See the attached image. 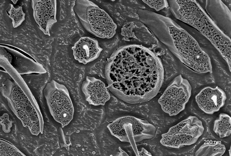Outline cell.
<instances>
[{
  "label": "cell",
  "instance_id": "1",
  "mask_svg": "<svg viewBox=\"0 0 231 156\" xmlns=\"http://www.w3.org/2000/svg\"><path fill=\"white\" fill-rule=\"evenodd\" d=\"M105 74L111 92L131 104L152 99L158 93L164 78L160 59L148 48L136 44L116 49L107 59Z\"/></svg>",
  "mask_w": 231,
  "mask_h": 156
},
{
  "label": "cell",
  "instance_id": "2",
  "mask_svg": "<svg viewBox=\"0 0 231 156\" xmlns=\"http://www.w3.org/2000/svg\"><path fill=\"white\" fill-rule=\"evenodd\" d=\"M144 24L187 67L198 73H212L208 55L191 35L172 19L152 11L146 16Z\"/></svg>",
  "mask_w": 231,
  "mask_h": 156
},
{
  "label": "cell",
  "instance_id": "3",
  "mask_svg": "<svg viewBox=\"0 0 231 156\" xmlns=\"http://www.w3.org/2000/svg\"><path fill=\"white\" fill-rule=\"evenodd\" d=\"M176 19L193 27L206 37L227 62L231 71V40L215 24L196 0H168Z\"/></svg>",
  "mask_w": 231,
  "mask_h": 156
},
{
  "label": "cell",
  "instance_id": "4",
  "mask_svg": "<svg viewBox=\"0 0 231 156\" xmlns=\"http://www.w3.org/2000/svg\"><path fill=\"white\" fill-rule=\"evenodd\" d=\"M11 76L13 80L6 79L1 83L2 95L12 111L32 134H42L44 120L36 101L18 72H13Z\"/></svg>",
  "mask_w": 231,
  "mask_h": 156
},
{
  "label": "cell",
  "instance_id": "5",
  "mask_svg": "<svg viewBox=\"0 0 231 156\" xmlns=\"http://www.w3.org/2000/svg\"><path fill=\"white\" fill-rule=\"evenodd\" d=\"M74 10L84 27L90 33L107 39L115 35L116 25L106 12L94 2L88 0H76Z\"/></svg>",
  "mask_w": 231,
  "mask_h": 156
},
{
  "label": "cell",
  "instance_id": "6",
  "mask_svg": "<svg viewBox=\"0 0 231 156\" xmlns=\"http://www.w3.org/2000/svg\"><path fill=\"white\" fill-rule=\"evenodd\" d=\"M112 135L121 141L130 144L136 156H138L136 143L152 138L156 128L148 121L131 116L116 119L107 126Z\"/></svg>",
  "mask_w": 231,
  "mask_h": 156
},
{
  "label": "cell",
  "instance_id": "7",
  "mask_svg": "<svg viewBox=\"0 0 231 156\" xmlns=\"http://www.w3.org/2000/svg\"><path fill=\"white\" fill-rule=\"evenodd\" d=\"M44 94L50 112L62 127L72 119L74 109L68 91L66 87L53 80L44 90Z\"/></svg>",
  "mask_w": 231,
  "mask_h": 156
},
{
  "label": "cell",
  "instance_id": "8",
  "mask_svg": "<svg viewBox=\"0 0 231 156\" xmlns=\"http://www.w3.org/2000/svg\"><path fill=\"white\" fill-rule=\"evenodd\" d=\"M204 130L202 121L196 116H190L162 134L160 142L164 146L175 148L190 145L197 141Z\"/></svg>",
  "mask_w": 231,
  "mask_h": 156
},
{
  "label": "cell",
  "instance_id": "9",
  "mask_svg": "<svg viewBox=\"0 0 231 156\" xmlns=\"http://www.w3.org/2000/svg\"><path fill=\"white\" fill-rule=\"evenodd\" d=\"M192 88L187 80L181 75L170 83L158 100L163 110L170 116L183 110L191 97Z\"/></svg>",
  "mask_w": 231,
  "mask_h": 156
},
{
  "label": "cell",
  "instance_id": "10",
  "mask_svg": "<svg viewBox=\"0 0 231 156\" xmlns=\"http://www.w3.org/2000/svg\"><path fill=\"white\" fill-rule=\"evenodd\" d=\"M32 6L34 19L40 29L50 36V27L57 22L56 0H32Z\"/></svg>",
  "mask_w": 231,
  "mask_h": 156
},
{
  "label": "cell",
  "instance_id": "11",
  "mask_svg": "<svg viewBox=\"0 0 231 156\" xmlns=\"http://www.w3.org/2000/svg\"><path fill=\"white\" fill-rule=\"evenodd\" d=\"M226 99L225 92L218 86L215 88L205 87L195 97L199 108L205 113L210 114L218 111L223 106Z\"/></svg>",
  "mask_w": 231,
  "mask_h": 156
},
{
  "label": "cell",
  "instance_id": "12",
  "mask_svg": "<svg viewBox=\"0 0 231 156\" xmlns=\"http://www.w3.org/2000/svg\"><path fill=\"white\" fill-rule=\"evenodd\" d=\"M86 100L94 106L105 105L110 96L105 83L94 77L86 76L81 85Z\"/></svg>",
  "mask_w": 231,
  "mask_h": 156
},
{
  "label": "cell",
  "instance_id": "13",
  "mask_svg": "<svg viewBox=\"0 0 231 156\" xmlns=\"http://www.w3.org/2000/svg\"><path fill=\"white\" fill-rule=\"evenodd\" d=\"M72 49L75 59L84 64L97 59L103 50L96 40L88 37L80 38Z\"/></svg>",
  "mask_w": 231,
  "mask_h": 156
},
{
  "label": "cell",
  "instance_id": "14",
  "mask_svg": "<svg viewBox=\"0 0 231 156\" xmlns=\"http://www.w3.org/2000/svg\"><path fill=\"white\" fill-rule=\"evenodd\" d=\"M206 1L205 9L210 17L225 34V27L226 35V29L231 34V10L221 0Z\"/></svg>",
  "mask_w": 231,
  "mask_h": 156
},
{
  "label": "cell",
  "instance_id": "15",
  "mask_svg": "<svg viewBox=\"0 0 231 156\" xmlns=\"http://www.w3.org/2000/svg\"><path fill=\"white\" fill-rule=\"evenodd\" d=\"M225 145L219 141L209 142L202 145L196 151V156H221L226 151Z\"/></svg>",
  "mask_w": 231,
  "mask_h": 156
},
{
  "label": "cell",
  "instance_id": "16",
  "mask_svg": "<svg viewBox=\"0 0 231 156\" xmlns=\"http://www.w3.org/2000/svg\"><path fill=\"white\" fill-rule=\"evenodd\" d=\"M213 130L221 138L228 137L231 134V118L228 114L220 113L214 122Z\"/></svg>",
  "mask_w": 231,
  "mask_h": 156
},
{
  "label": "cell",
  "instance_id": "17",
  "mask_svg": "<svg viewBox=\"0 0 231 156\" xmlns=\"http://www.w3.org/2000/svg\"><path fill=\"white\" fill-rule=\"evenodd\" d=\"M9 14V17L12 20V24L14 28L20 26L25 19V14L23 11L22 7L18 6L15 8L10 4L7 9Z\"/></svg>",
  "mask_w": 231,
  "mask_h": 156
},
{
  "label": "cell",
  "instance_id": "18",
  "mask_svg": "<svg viewBox=\"0 0 231 156\" xmlns=\"http://www.w3.org/2000/svg\"><path fill=\"white\" fill-rule=\"evenodd\" d=\"M25 156L14 145L7 142L0 140V156Z\"/></svg>",
  "mask_w": 231,
  "mask_h": 156
},
{
  "label": "cell",
  "instance_id": "19",
  "mask_svg": "<svg viewBox=\"0 0 231 156\" xmlns=\"http://www.w3.org/2000/svg\"><path fill=\"white\" fill-rule=\"evenodd\" d=\"M144 3L150 7L154 9L157 11H159L168 6L166 0H142Z\"/></svg>",
  "mask_w": 231,
  "mask_h": 156
},
{
  "label": "cell",
  "instance_id": "20",
  "mask_svg": "<svg viewBox=\"0 0 231 156\" xmlns=\"http://www.w3.org/2000/svg\"><path fill=\"white\" fill-rule=\"evenodd\" d=\"M0 124L2 126L3 130L5 133L9 132L12 126V122L10 120L8 114H4L0 117Z\"/></svg>",
  "mask_w": 231,
  "mask_h": 156
},
{
  "label": "cell",
  "instance_id": "21",
  "mask_svg": "<svg viewBox=\"0 0 231 156\" xmlns=\"http://www.w3.org/2000/svg\"><path fill=\"white\" fill-rule=\"evenodd\" d=\"M138 156H151V153L148 152L144 148H142L141 151H138Z\"/></svg>",
  "mask_w": 231,
  "mask_h": 156
},
{
  "label": "cell",
  "instance_id": "22",
  "mask_svg": "<svg viewBox=\"0 0 231 156\" xmlns=\"http://www.w3.org/2000/svg\"><path fill=\"white\" fill-rule=\"evenodd\" d=\"M119 149L120 151L119 156H128L127 154L124 151L122 150L120 147H119Z\"/></svg>",
  "mask_w": 231,
  "mask_h": 156
},
{
  "label": "cell",
  "instance_id": "23",
  "mask_svg": "<svg viewBox=\"0 0 231 156\" xmlns=\"http://www.w3.org/2000/svg\"><path fill=\"white\" fill-rule=\"evenodd\" d=\"M18 1V0H11V1H12L13 3L14 4H16Z\"/></svg>",
  "mask_w": 231,
  "mask_h": 156
}]
</instances>
